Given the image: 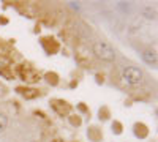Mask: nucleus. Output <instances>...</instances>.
Masks as SVG:
<instances>
[{"label":"nucleus","instance_id":"f03ea898","mask_svg":"<svg viewBox=\"0 0 158 142\" xmlns=\"http://www.w3.org/2000/svg\"><path fill=\"white\" fill-rule=\"evenodd\" d=\"M122 79L128 85H139L144 79V73L138 67H125L122 70Z\"/></svg>","mask_w":158,"mask_h":142},{"label":"nucleus","instance_id":"20e7f679","mask_svg":"<svg viewBox=\"0 0 158 142\" xmlns=\"http://www.w3.org/2000/svg\"><path fill=\"white\" fill-rule=\"evenodd\" d=\"M142 16H146L147 19H156V10L152 8V6H146V8H142Z\"/></svg>","mask_w":158,"mask_h":142},{"label":"nucleus","instance_id":"7ed1b4c3","mask_svg":"<svg viewBox=\"0 0 158 142\" xmlns=\"http://www.w3.org/2000/svg\"><path fill=\"white\" fill-rule=\"evenodd\" d=\"M142 60L147 63L150 67H156V62H158V57H156V52L152 49H147L142 52Z\"/></svg>","mask_w":158,"mask_h":142},{"label":"nucleus","instance_id":"f257e3e1","mask_svg":"<svg viewBox=\"0 0 158 142\" xmlns=\"http://www.w3.org/2000/svg\"><path fill=\"white\" fill-rule=\"evenodd\" d=\"M92 51H94V54L97 59H100L101 62H114L115 60V49L106 43V41H97L94 43V47H92Z\"/></svg>","mask_w":158,"mask_h":142},{"label":"nucleus","instance_id":"39448f33","mask_svg":"<svg viewBox=\"0 0 158 142\" xmlns=\"http://www.w3.org/2000/svg\"><path fill=\"white\" fill-rule=\"evenodd\" d=\"M6 126H8V117L0 112V133H3L6 130Z\"/></svg>","mask_w":158,"mask_h":142}]
</instances>
